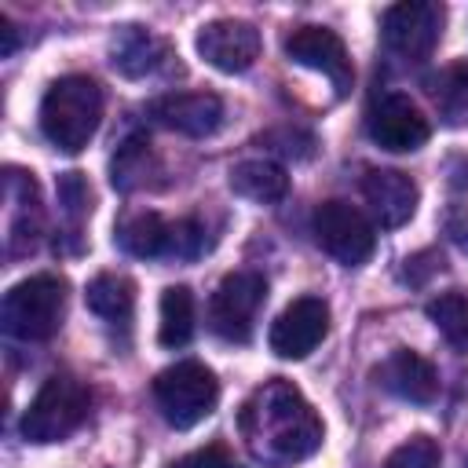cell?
Returning <instances> with one entry per match:
<instances>
[{
  "label": "cell",
  "mask_w": 468,
  "mask_h": 468,
  "mask_svg": "<svg viewBox=\"0 0 468 468\" xmlns=\"http://www.w3.org/2000/svg\"><path fill=\"white\" fill-rule=\"evenodd\" d=\"M150 117L168 132L205 139L223 124V99L216 91H168L150 102Z\"/></svg>",
  "instance_id": "4fadbf2b"
},
{
  "label": "cell",
  "mask_w": 468,
  "mask_h": 468,
  "mask_svg": "<svg viewBox=\"0 0 468 468\" xmlns=\"http://www.w3.org/2000/svg\"><path fill=\"white\" fill-rule=\"evenodd\" d=\"M442 252H435V249H424V252H417V256H410L406 260V267H402V278L410 282V285H424L431 274H439L442 271Z\"/></svg>",
  "instance_id": "4316f807"
},
{
  "label": "cell",
  "mask_w": 468,
  "mask_h": 468,
  "mask_svg": "<svg viewBox=\"0 0 468 468\" xmlns=\"http://www.w3.org/2000/svg\"><path fill=\"white\" fill-rule=\"evenodd\" d=\"M230 190L245 201L274 205L289 194V176L282 165H274L267 157H252V161H238L230 168Z\"/></svg>",
  "instance_id": "e0dca14e"
},
{
  "label": "cell",
  "mask_w": 468,
  "mask_h": 468,
  "mask_svg": "<svg viewBox=\"0 0 468 468\" xmlns=\"http://www.w3.org/2000/svg\"><path fill=\"white\" fill-rule=\"evenodd\" d=\"M154 399H157L161 417L172 428L186 431V428H194L197 420H205L216 410L219 380L201 362H176V366H168V369H161L154 377Z\"/></svg>",
  "instance_id": "5b68a950"
},
{
  "label": "cell",
  "mask_w": 468,
  "mask_h": 468,
  "mask_svg": "<svg viewBox=\"0 0 468 468\" xmlns=\"http://www.w3.org/2000/svg\"><path fill=\"white\" fill-rule=\"evenodd\" d=\"M442 230L461 252H468V205H453L442 219Z\"/></svg>",
  "instance_id": "f1b7e54d"
},
{
  "label": "cell",
  "mask_w": 468,
  "mask_h": 468,
  "mask_svg": "<svg viewBox=\"0 0 468 468\" xmlns=\"http://www.w3.org/2000/svg\"><path fill=\"white\" fill-rule=\"evenodd\" d=\"M311 230H314V241L344 267H362L377 249V230L366 219V212L340 197H329L314 208Z\"/></svg>",
  "instance_id": "8992f818"
},
{
  "label": "cell",
  "mask_w": 468,
  "mask_h": 468,
  "mask_svg": "<svg viewBox=\"0 0 468 468\" xmlns=\"http://www.w3.org/2000/svg\"><path fill=\"white\" fill-rule=\"evenodd\" d=\"M439 442L428 435H413L402 446H395L384 461V468H439Z\"/></svg>",
  "instance_id": "484cf974"
},
{
  "label": "cell",
  "mask_w": 468,
  "mask_h": 468,
  "mask_svg": "<svg viewBox=\"0 0 468 468\" xmlns=\"http://www.w3.org/2000/svg\"><path fill=\"white\" fill-rule=\"evenodd\" d=\"M58 205L69 219V238H80V223L91 212V186L80 172H66L58 176Z\"/></svg>",
  "instance_id": "d4e9b609"
},
{
  "label": "cell",
  "mask_w": 468,
  "mask_h": 468,
  "mask_svg": "<svg viewBox=\"0 0 468 468\" xmlns=\"http://www.w3.org/2000/svg\"><path fill=\"white\" fill-rule=\"evenodd\" d=\"M428 95L439 106V117L446 124H464L468 121V58L442 66L428 80Z\"/></svg>",
  "instance_id": "7402d4cb"
},
{
  "label": "cell",
  "mask_w": 468,
  "mask_h": 468,
  "mask_svg": "<svg viewBox=\"0 0 468 468\" xmlns=\"http://www.w3.org/2000/svg\"><path fill=\"white\" fill-rule=\"evenodd\" d=\"M282 48L296 66H307V69H318L322 77H329L340 95L351 88L355 66H351V55H347L344 40L333 29H325V26H296L285 37Z\"/></svg>",
  "instance_id": "30bf717a"
},
{
  "label": "cell",
  "mask_w": 468,
  "mask_h": 468,
  "mask_svg": "<svg viewBox=\"0 0 468 468\" xmlns=\"http://www.w3.org/2000/svg\"><path fill=\"white\" fill-rule=\"evenodd\" d=\"M117 245L135 260L172 256V223H165L157 212H132L117 227Z\"/></svg>",
  "instance_id": "ac0fdd59"
},
{
  "label": "cell",
  "mask_w": 468,
  "mask_h": 468,
  "mask_svg": "<svg viewBox=\"0 0 468 468\" xmlns=\"http://www.w3.org/2000/svg\"><path fill=\"white\" fill-rule=\"evenodd\" d=\"M238 428L249 453L274 468H289L322 446V420L314 406L282 377L249 395Z\"/></svg>",
  "instance_id": "6da1fadb"
},
{
  "label": "cell",
  "mask_w": 468,
  "mask_h": 468,
  "mask_svg": "<svg viewBox=\"0 0 468 468\" xmlns=\"http://www.w3.org/2000/svg\"><path fill=\"white\" fill-rule=\"evenodd\" d=\"M442 18H446V11L431 0L391 4L380 18L384 48L402 62H424L442 37Z\"/></svg>",
  "instance_id": "ba28073f"
},
{
  "label": "cell",
  "mask_w": 468,
  "mask_h": 468,
  "mask_svg": "<svg viewBox=\"0 0 468 468\" xmlns=\"http://www.w3.org/2000/svg\"><path fill=\"white\" fill-rule=\"evenodd\" d=\"M172 468H234V464H230L227 446H223V442H216V446H205V450H194V453L179 457Z\"/></svg>",
  "instance_id": "83f0119b"
},
{
  "label": "cell",
  "mask_w": 468,
  "mask_h": 468,
  "mask_svg": "<svg viewBox=\"0 0 468 468\" xmlns=\"http://www.w3.org/2000/svg\"><path fill=\"white\" fill-rule=\"evenodd\" d=\"M424 311L450 347L468 351V296L464 292H439L435 300H428Z\"/></svg>",
  "instance_id": "cb8c5ba5"
},
{
  "label": "cell",
  "mask_w": 468,
  "mask_h": 468,
  "mask_svg": "<svg viewBox=\"0 0 468 468\" xmlns=\"http://www.w3.org/2000/svg\"><path fill=\"white\" fill-rule=\"evenodd\" d=\"M190 336H194V292L186 285H168L161 292L157 340L161 347H186Z\"/></svg>",
  "instance_id": "603a6c76"
},
{
  "label": "cell",
  "mask_w": 468,
  "mask_h": 468,
  "mask_svg": "<svg viewBox=\"0 0 468 468\" xmlns=\"http://www.w3.org/2000/svg\"><path fill=\"white\" fill-rule=\"evenodd\" d=\"M0 318L15 340H26V344L51 340L66 318V278L33 274V278L11 285L4 296V307H0Z\"/></svg>",
  "instance_id": "3957f363"
},
{
  "label": "cell",
  "mask_w": 468,
  "mask_h": 468,
  "mask_svg": "<svg viewBox=\"0 0 468 468\" xmlns=\"http://www.w3.org/2000/svg\"><path fill=\"white\" fill-rule=\"evenodd\" d=\"M267 300V282L256 271H234L227 274L212 300H208V325L227 344H245L252 336L256 314Z\"/></svg>",
  "instance_id": "52a82bcc"
},
{
  "label": "cell",
  "mask_w": 468,
  "mask_h": 468,
  "mask_svg": "<svg viewBox=\"0 0 468 468\" xmlns=\"http://www.w3.org/2000/svg\"><path fill=\"white\" fill-rule=\"evenodd\" d=\"M165 62H168L165 40H157L154 33H146L139 26H128L113 40V69H121L124 77H146Z\"/></svg>",
  "instance_id": "d6986e66"
},
{
  "label": "cell",
  "mask_w": 468,
  "mask_h": 468,
  "mask_svg": "<svg viewBox=\"0 0 468 468\" xmlns=\"http://www.w3.org/2000/svg\"><path fill=\"white\" fill-rule=\"evenodd\" d=\"M260 29L241 18H212L197 33V55L219 73H245L260 58Z\"/></svg>",
  "instance_id": "7c38bea8"
},
{
  "label": "cell",
  "mask_w": 468,
  "mask_h": 468,
  "mask_svg": "<svg viewBox=\"0 0 468 468\" xmlns=\"http://www.w3.org/2000/svg\"><path fill=\"white\" fill-rule=\"evenodd\" d=\"M362 197L384 230L406 227L417 212V201H420L417 183L399 168H369L362 176Z\"/></svg>",
  "instance_id": "5bb4252c"
},
{
  "label": "cell",
  "mask_w": 468,
  "mask_h": 468,
  "mask_svg": "<svg viewBox=\"0 0 468 468\" xmlns=\"http://www.w3.org/2000/svg\"><path fill=\"white\" fill-rule=\"evenodd\" d=\"M88 406H91V391H88L77 377H69V373H51V377L40 384V391L33 395V402L26 406L18 431H22L26 442H37V446L58 442V439L73 435V431L84 424Z\"/></svg>",
  "instance_id": "277c9868"
},
{
  "label": "cell",
  "mask_w": 468,
  "mask_h": 468,
  "mask_svg": "<svg viewBox=\"0 0 468 468\" xmlns=\"http://www.w3.org/2000/svg\"><path fill=\"white\" fill-rule=\"evenodd\" d=\"M0 33H4L0 58H11V55H15V48H18V29H15V22H11L7 15H0Z\"/></svg>",
  "instance_id": "f546056e"
},
{
  "label": "cell",
  "mask_w": 468,
  "mask_h": 468,
  "mask_svg": "<svg viewBox=\"0 0 468 468\" xmlns=\"http://www.w3.org/2000/svg\"><path fill=\"white\" fill-rule=\"evenodd\" d=\"M377 380H380L391 395H399L402 402H413V406H428V402H435V395H439V373H435V366H431L424 355L410 351V347L391 351V355L377 366Z\"/></svg>",
  "instance_id": "9a60e30c"
},
{
  "label": "cell",
  "mask_w": 468,
  "mask_h": 468,
  "mask_svg": "<svg viewBox=\"0 0 468 468\" xmlns=\"http://www.w3.org/2000/svg\"><path fill=\"white\" fill-rule=\"evenodd\" d=\"M366 132L380 150L391 154H410L420 150L431 135L428 117L417 110V102L402 91H388L380 99H373L369 113H366Z\"/></svg>",
  "instance_id": "9c48e42d"
},
{
  "label": "cell",
  "mask_w": 468,
  "mask_h": 468,
  "mask_svg": "<svg viewBox=\"0 0 468 468\" xmlns=\"http://www.w3.org/2000/svg\"><path fill=\"white\" fill-rule=\"evenodd\" d=\"M154 172H157V157H154L146 135L124 139V143L117 146V154H113V161H110V183H113L121 194L143 190Z\"/></svg>",
  "instance_id": "44dd1931"
},
{
  "label": "cell",
  "mask_w": 468,
  "mask_h": 468,
  "mask_svg": "<svg viewBox=\"0 0 468 468\" xmlns=\"http://www.w3.org/2000/svg\"><path fill=\"white\" fill-rule=\"evenodd\" d=\"M102 121V88L84 73L58 77L40 99V132L55 150L77 154L91 143Z\"/></svg>",
  "instance_id": "7a4b0ae2"
},
{
  "label": "cell",
  "mask_w": 468,
  "mask_h": 468,
  "mask_svg": "<svg viewBox=\"0 0 468 468\" xmlns=\"http://www.w3.org/2000/svg\"><path fill=\"white\" fill-rule=\"evenodd\" d=\"M4 183H7V201H11V234H7L11 245H7V252H11V256H22V252H33L37 234H40L37 179H33V172L7 168Z\"/></svg>",
  "instance_id": "2e32d148"
},
{
  "label": "cell",
  "mask_w": 468,
  "mask_h": 468,
  "mask_svg": "<svg viewBox=\"0 0 468 468\" xmlns=\"http://www.w3.org/2000/svg\"><path fill=\"white\" fill-rule=\"evenodd\" d=\"M84 303H88L91 314L124 325L132 318V311H135V282L128 274H113V271L95 274L88 282V289H84Z\"/></svg>",
  "instance_id": "ffe728a7"
},
{
  "label": "cell",
  "mask_w": 468,
  "mask_h": 468,
  "mask_svg": "<svg viewBox=\"0 0 468 468\" xmlns=\"http://www.w3.org/2000/svg\"><path fill=\"white\" fill-rule=\"evenodd\" d=\"M329 333V303L322 296L292 300L271 325V351L278 358H307Z\"/></svg>",
  "instance_id": "8fae6325"
}]
</instances>
